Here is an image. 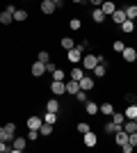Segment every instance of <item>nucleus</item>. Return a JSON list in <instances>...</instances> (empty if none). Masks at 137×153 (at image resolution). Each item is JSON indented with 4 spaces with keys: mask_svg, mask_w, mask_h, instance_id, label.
<instances>
[{
    "mask_svg": "<svg viewBox=\"0 0 137 153\" xmlns=\"http://www.w3.org/2000/svg\"><path fill=\"white\" fill-rule=\"evenodd\" d=\"M135 62H137V55H135Z\"/></svg>",
    "mask_w": 137,
    "mask_h": 153,
    "instance_id": "nucleus-45",
    "label": "nucleus"
},
{
    "mask_svg": "<svg viewBox=\"0 0 137 153\" xmlns=\"http://www.w3.org/2000/svg\"><path fill=\"white\" fill-rule=\"evenodd\" d=\"M69 27H71L73 32H78L80 27H82V23H80V19H71V21H69Z\"/></svg>",
    "mask_w": 137,
    "mask_h": 153,
    "instance_id": "nucleus-32",
    "label": "nucleus"
},
{
    "mask_svg": "<svg viewBox=\"0 0 137 153\" xmlns=\"http://www.w3.org/2000/svg\"><path fill=\"white\" fill-rule=\"evenodd\" d=\"M37 59H39V62H44V64L50 62V53H48V51H41L39 55H37Z\"/></svg>",
    "mask_w": 137,
    "mask_h": 153,
    "instance_id": "nucleus-34",
    "label": "nucleus"
},
{
    "mask_svg": "<svg viewBox=\"0 0 137 153\" xmlns=\"http://www.w3.org/2000/svg\"><path fill=\"white\" fill-rule=\"evenodd\" d=\"M82 142H85V146L87 149H94L98 144V135L96 133H91V130H87L85 135H82Z\"/></svg>",
    "mask_w": 137,
    "mask_h": 153,
    "instance_id": "nucleus-4",
    "label": "nucleus"
},
{
    "mask_svg": "<svg viewBox=\"0 0 137 153\" xmlns=\"http://www.w3.org/2000/svg\"><path fill=\"white\" fill-rule=\"evenodd\" d=\"M46 110H48V112H57L59 110V101L57 98H50V101L46 103Z\"/></svg>",
    "mask_w": 137,
    "mask_h": 153,
    "instance_id": "nucleus-25",
    "label": "nucleus"
},
{
    "mask_svg": "<svg viewBox=\"0 0 137 153\" xmlns=\"http://www.w3.org/2000/svg\"><path fill=\"white\" fill-rule=\"evenodd\" d=\"M37 137H39V130H30V133H27V140L30 142H34Z\"/></svg>",
    "mask_w": 137,
    "mask_h": 153,
    "instance_id": "nucleus-38",
    "label": "nucleus"
},
{
    "mask_svg": "<svg viewBox=\"0 0 137 153\" xmlns=\"http://www.w3.org/2000/svg\"><path fill=\"white\" fill-rule=\"evenodd\" d=\"M101 9H103V14H105V16H112V14H114V9H117V5H114L112 0H103Z\"/></svg>",
    "mask_w": 137,
    "mask_h": 153,
    "instance_id": "nucleus-10",
    "label": "nucleus"
},
{
    "mask_svg": "<svg viewBox=\"0 0 137 153\" xmlns=\"http://www.w3.org/2000/svg\"><path fill=\"white\" fill-rule=\"evenodd\" d=\"M126 16L130 21H135L137 19V5H130V7H126Z\"/></svg>",
    "mask_w": 137,
    "mask_h": 153,
    "instance_id": "nucleus-30",
    "label": "nucleus"
},
{
    "mask_svg": "<svg viewBox=\"0 0 137 153\" xmlns=\"http://www.w3.org/2000/svg\"><path fill=\"white\" fill-rule=\"evenodd\" d=\"M59 44H62V48H64V51H71L73 46H76L71 37H62V41H59Z\"/></svg>",
    "mask_w": 137,
    "mask_h": 153,
    "instance_id": "nucleus-29",
    "label": "nucleus"
},
{
    "mask_svg": "<svg viewBox=\"0 0 137 153\" xmlns=\"http://www.w3.org/2000/svg\"><path fill=\"white\" fill-rule=\"evenodd\" d=\"M121 30H124L126 34H130V32H135V21H130V19H126L124 23H121Z\"/></svg>",
    "mask_w": 137,
    "mask_h": 153,
    "instance_id": "nucleus-20",
    "label": "nucleus"
},
{
    "mask_svg": "<svg viewBox=\"0 0 137 153\" xmlns=\"http://www.w3.org/2000/svg\"><path fill=\"white\" fill-rule=\"evenodd\" d=\"M91 73H94L96 78H105V62H98L96 66L91 69Z\"/></svg>",
    "mask_w": 137,
    "mask_h": 153,
    "instance_id": "nucleus-18",
    "label": "nucleus"
},
{
    "mask_svg": "<svg viewBox=\"0 0 137 153\" xmlns=\"http://www.w3.org/2000/svg\"><path fill=\"white\" fill-rule=\"evenodd\" d=\"M14 135H16V123H5V126L0 128V140H14Z\"/></svg>",
    "mask_w": 137,
    "mask_h": 153,
    "instance_id": "nucleus-1",
    "label": "nucleus"
},
{
    "mask_svg": "<svg viewBox=\"0 0 137 153\" xmlns=\"http://www.w3.org/2000/svg\"><path fill=\"white\" fill-rule=\"evenodd\" d=\"M66 57H69V62H73V64L82 62V48H80V46H73L71 51H66Z\"/></svg>",
    "mask_w": 137,
    "mask_h": 153,
    "instance_id": "nucleus-2",
    "label": "nucleus"
},
{
    "mask_svg": "<svg viewBox=\"0 0 137 153\" xmlns=\"http://www.w3.org/2000/svg\"><path fill=\"white\" fill-rule=\"evenodd\" d=\"M44 73H46V64L39 62V59H37V62H32V76L39 78V76H44Z\"/></svg>",
    "mask_w": 137,
    "mask_h": 153,
    "instance_id": "nucleus-9",
    "label": "nucleus"
},
{
    "mask_svg": "<svg viewBox=\"0 0 137 153\" xmlns=\"http://www.w3.org/2000/svg\"><path fill=\"white\" fill-rule=\"evenodd\" d=\"M119 128H124V126H119V123H114V121H107V123H105V133L114 135V133L119 130Z\"/></svg>",
    "mask_w": 137,
    "mask_h": 153,
    "instance_id": "nucleus-28",
    "label": "nucleus"
},
{
    "mask_svg": "<svg viewBox=\"0 0 137 153\" xmlns=\"http://www.w3.org/2000/svg\"><path fill=\"white\" fill-rule=\"evenodd\" d=\"M14 21H16V23L27 21V12H25V9H16V12H14Z\"/></svg>",
    "mask_w": 137,
    "mask_h": 153,
    "instance_id": "nucleus-21",
    "label": "nucleus"
},
{
    "mask_svg": "<svg viewBox=\"0 0 137 153\" xmlns=\"http://www.w3.org/2000/svg\"><path fill=\"white\" fill-rule=\"evenodd\" d=\"M41 123H44V119H41V117H30V119H27V128H30V130H39L41 128Z\"/></svg>",
    "mask_w": 137,
    "mask_h": 153,
    "instance_id": "nucleus-11",
    "label": "nucleus"
},
{
    "mask_svg": "<svg viewBox=\"0 0 137 153\" xmlns=\"http://www.w3.org/2000/svg\"><path fill=\"white\" fill-rule=\"evenodd\" d=\"M53 80H66V73L62 69H55L53 71Z\"/></svg>",
    "mask_w": 137,
    "mask_h": 153,
    "instance_id": "nucleus-33",
    "label": "nucleus"
},
{
    "mask_svg": "<svg viewBox=\"0 0 137 153\" xmlns=\"http://www.w3.org/2000/svg\"><path fill=\"white\" fill-rule=\"evenodd\" d=\"M91 21H94V23H103V21H105V14H103L101 7H96V9L91 12Z\"/></svg>",
    "mask_w": 137,
    "mask_h": 153,
    "instance_id": "nucleus-16",
    "label": "nucleus"
},
{
    "mask_svg": "<svg viewBox=\"0 0 137 153\" xmlns=\"http://www.w3.org/2000/svg\"><path fill=\"white\" fill-rule=\"evenodd\" d=\"M87 130H89V126H87V123H78V133H80V135H85Z\"/></svg>",
    "mask_w": 137,
    "mask_h": 153,
    "instance_id": "nucleus-39",
    "label": "nucleus"
},
{
    "mask_svg": "<svg viewBox=\"0 0 137 153\" xmlns=\"http://www.w3.org/2000/svg\"><path fill=\"white\" fill-rule=\"evenodd\" d=\"M76 91H80V85H78V80H66V94H76Z\"/></svg>",
    "mask_w": 137,
    "mask_h": 153,
    "instance_id": "nucleus-15",
    "label": "nucleus"
},
{
    "mask_svg": "<svg viewBox=\"0 0 137 153\" xmlns=\"http://www.w3.org/2000/svg\"><path fill=\"white\" fill-rule=\"evenodd\" d=\"M124 114H126V119H137V105L130 103V105L124 110Z\"/></svg>",
    "mask_w": 137,
    "mask_h": 153,
    "instance_id": "nucleus-17",
    "label": "nucleus"
},
{
    "mask_svg": "<svg viewBox=\"0 0 137 153\" xmlns=\"http://www.w3.org/2000/svg\"><path fill=\"white\" fill-rule=\"evenodd\" d=\"M112 48H114V53H124L126 44H124V41H119V39H117V41H114V44H112Z\"/></svg>",
    "mask_w": 137,
    "mask_h": 153,
    "instance_id": "nucleus-35",
    "label": "nucleus"
},
{
    "mask_svg": "<svg viewBox=\"0 0 137 153\" xmlns=\"http://www.w3.org/2000/svg\"><path fill=\"white\" fill-rule=\"evenodd\" d=\"M135 55H137V48H130V46L124 48V62H135Z\"/></svg>",
    "mask_w": 137,
    "mask_h": 153,
    "instance_id": "nucleus-13",
    "label": "nucleus"
},
{
    "mask_svg": "<svg viewBox=\"0 0 137 153\" xmlns=\"http://www.w3.org/2000/svg\"><path fill=\"white\" fill-rule=\"evenodd\" d=\"M50 91L55 96L66 94V80H53V82H50Z\"/></svg>",
    "mask_w": 137,
    "mask_h": 153,
    "instance_id": "nucleus-3",
    "label": "nucleus"
},
{
    "mask_svg": "<svg viewBox=\"0 0 137 153\" xmlns=\"http://www.w3.org/2000/svg\"><path fill=\"white\" fill-rule=\"evenodd\" d=\"M78 85H80V89H82V91H89V89H94V78H89L85 73V76L78 80Z\"/></svg>",
    "mask_w": 137,
    "mask_h": 153,
    "instance_id": "nucleus-7",
    "label": "nucleus"
},
{
    "mask_svg": "<svg viewBox=\"0 0 137 153\" xmlns=\"http://www.w3.org/2000/svg\"><path fill=\"white\" fill-rule=\"evenodd\" d=\"M98 112H103L105 117H112V112H114V108H112V103H103V105L98 108Z\"/></svg>",
    "mask_w": 137,
    "mask_h": 153,
    "instance_id": "nucleus-26",
    "label": "nucleus"
},
{
    "mask_svg": "<svg viewBox=\"0 0 137 153\" xmlns=\"http://www.w3.org/2000/svg\"><path fill=\"white\" fill-rule=\"evenodd\" d=\"M44 121H46V123H50V126H55V123H57V112H48V110H46Z\"/></svg>",
    "mask_w": 137,
    "mask_h": 153,
    "instance_id": "nucleus-23",
    "label": "nucleus"
},
{
    "mask_svg": "<svg viewBox=\"0 0 137 153\" xmlns=\"http://www.w3.org/2000/svg\"><path fill=\"white\" fill-rule=\"evenodd\" d=\"M55 69H57V66H55L53 62H46V73H53Z\"/></svg>",
    "mask_w": 137,
    "mask_h": 153,
    "instance_id": "nucleus-40",
    "label": "nucleus"
},
{
    "mask_svg": "<svg viewBox=\"0 0 137 153\" xmlns=\"http://www.w3.org/2000/svg\"><path fill=\"white\" fill-rule=\"evenodd\" d=\"M112 121H114V123H119V126H124L126 114H124V112H117V110H114V112H112Z\"/></svg>",
    "mask_w": 137,
    "mask_h": 153,
    "instance_id": "nucleus-22",
    "label": "nucleus"
},
{
    "mask_svg": "<svg viewBox=\"0 0 137 153\" xmlns=\"http://www.w3.org/2000/svg\"><path fill=\"white\" fill-rule=\"evenodd\" d=\"M82 76H85V71H82V69H78V66L69 71V78H71V80H80Z\"/></svg>",
    "mask_w": 137,
    "mask_h": 153,
    "instance_id": "nucleus-24",
    "label": "nucleus"
},
{
    "mask_svg": "<svg viewBox=\"0 0 137 153\" xmlns=\"http://www.w3.org/2000/svg\"><path fill=\"white\" fill-rule=\"evenodd\" d=\"M12 21H14V14L12 12H7V9H5V12H0V23H2V25H9Z\"/></svg>",
    "mask_w": 137,
    "mask_h": 153,
    "instance_id": "nucleus-19",
    "label": "nucleus"
},
{
    "mask_svg": "<svg viewBox=\"0 0 137 153\" xmlns=\"http://www.w3.org/2000/svg\"><path fill=\"white\" fill-rule=\"evenodd\" d=\"M76 101L78 103H87V91H82V89L76 91Z\"/></svg>",
    "mask_w": 137,
    "mask_h": 153,
    "instance_id": "nucleus-36",
    "label": "nucleus"
},
{
    "mask_svg": "<svg viewBox=\"0 0 137 153\" xmlns=\"http://www.w3.org/2000/svg\"><path fill=\"white\" fill-rule=\"evenodd\" d=\"M135 105H137V98H135Z\"/></svg>",
    "mask_w": 137,
    "mask_h": 153,
    "instance_id": "nucleus-44",
    "label": "nucleus"
},
{
    "mask_svg": "<svg viewBox=\"0 0 137 153\" xmlns=\"http://www.w3.org/2000/svg\"><path fill=\"white\" fill-rule=\"evenodd\" d=\"M87 2H89V5H94V7H101V5H103V0H87Z\"/></svg>",
    "mask_w": 137,
    "mask_h": 153,
    "instance_id": "nucleus-41",
    "label": "nucleus"
},
{
    "mask_svg": "<svg viewBox=\"0 0 137 153\" xmlns=\"http://www.w3.org/2000/svg\"><path fill=\"white\" fill-rule=\"evenodd\" d=\"M96 64H98V55H85L82 57V69L85 71H91Z\"/></svg>",
    "mask_w": 137,
    "mask_h": 153,
    "instance_id": "nucleus-5",
    "label": "nucleus"
},
{
    "mask_svg": "<svg viewBox=\"0 0 137 153\" xmlns=\"http://www.w3.org/2000/svg\"><path fill=\"white\" fill-rule=\"evenodd\" d=\"M124 130H126L128 135H130V133H137V119H126V121H124Z\"/></svg>",
    "mask_w": 137,
    "mask_h": 153,
    "instance_id": "nucleus-14",
    "label": "nucleus"
},
{
    "mask_svg": "<svg viewBox=\"0 0 137 153\" xmlns=\"http://www.w3.org/2000/svg\"><path fill=\"white\" fill-rule=\"evenodd\" d=\"M57 7H55V2L53 0H41V12L46 14V16H53V12H55Z\"/></svg>",
    "mask_w": 137,
    "mask_h": 153,
    "instance_id": "nucleus-8",
    "label": "nucleus"
},
{
    "mask_svg": "<svg viewBox=\"0 0 137 153\" xmlns=\"http://www.w3.org/2000/svg\"><path fill=\"white\" fill-rule=\"evenodd\" d=\"M55 2V7H64V0H53Z\"/></svg>",
    "mask_w": 137,
    "mask_h": 153,
    "instance_id": "nucleus-42",
    "label": "nucleus"
},
{
    "mask_svg": "<svg viewBox=\"0 0 137 153\" xmlns=\"http://www.w3.org/2000/svg\"><path fill=\"white\" fill-rule=\"evenodd\" d=\"M25 146H27V137H14L12 153H21V151H25Z\"/></svg>",
    "mask_w": 137,
    "mask_h": 153,
    "instance_id": "nucleus-6",
    "label": "nucleus"
},
{
    "mask_svg": "<svg viewBox=\"0 0 137 153\" xmlns=\"http://www.w3.org/2000/svg\"><path fill=\"white\" fill-rule=\"evenodd\" d=\"M126 19H128V16H126V9H114V14H112V21H114L117 25H121Z\"/></svg>",
    "mask_w": 137,
    "mask_h": 153,
    "instance_id": "nucleus-12",
    "label": "nucleus"
},
{
    "mask_svg": "<svg viewBox=\"0 0 137 153\" xmlns=\"http://www.w3.org/2000/svg\"><path fill=\"white\" fill-rule=\"evenodd\" d=\"M71 2H76V5H80V2H85V0H71Z\"/></svg>",
    "mask_w": 137,
    "mask_h": 153,
    "instance_id": "nucleus-43",
    "label": "nucleus"
},
{
    "mask_svg": "<svg viewBox=\"0 0 137 153\" xmlns=\"http://www.w3.org/2000/svg\"><path fill=\"white\" fill-rule=\"evenodd\" d=\"M121 149H124V153H133V149H135V146H133L130 142H126V144H121Z\"/></svg>",
    "mask_w": 137,
    "mask_h": 153,
    "instance_id": "nucleus-37",
    "label": "nucleus"
},
{
    "mask_svg": "<svg viewBox=\"0 0 137 153\" xmlns=\"http://www.w3.org/2000/svg\"><path fill=\"white\" fill-rule=\"evenodd\" d=\"M53 133V126H50V123H41V128H39V135H44V137H48V135H50Z\"/></svg>",
    "mask_w": 137,
    "mask_h": 153,
    "instance_id": "nucleus-31",
    "label": "nucleus"
},
{
    "mask_svg": "<svg viewBox=\"0 0 137 153\" xmlns=\"http://www.w3.org/2000/svg\"><path fill=\"white\" fill-rule=\"evenodd\" d=\"M85 112H87V114H96V112H98V105L94 101H87L85 103Z\"/></svg>",
    "mask_w": 137,
    "mask_h": 153,
    "instance_id": "nucleus-27",
    "label": "nucleus"
}]
</instances>
